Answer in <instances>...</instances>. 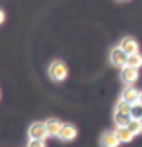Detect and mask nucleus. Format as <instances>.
I'll use <instances>...</instances> for the list:
<instances>
[{"label":"nucleus","mask_w":142,"mask_h":147,"mask_svg":"<svg viewBox=\"0 0 142 147\" xmlns=\"http://www.w3.org/2000/svg\"><path fill=\"white\" fill-rule=\"evenodd\" d=\"M115 112H119V113H124V115H130L131 113V104H128L127 101H124L119 98L116 106H115ZM131 117V115H130Z\"/></svg>","instance_id":"f8f14e48"},{"label":"nucleus","mask_w":142,"mask_h":147,"mask_svg":"<svg viewBox=\"0 0 142 147\" xmlns=\"http://www.w3.org/2000/svg\"><path fill=\"white\" fill-rule=\"evenodd\" d=\"M44 124H46V129H48L49 136H57L58 138L64 123H61L57 118H49V119H46V121H44Z\"/></svg>","instance_id":"1a4fd4ad"},{"label":"nucleus","mask_w":142,"mask_h":147,"mask_svg":"<svg viewBox=\"0 0 142 147\" xmlns=\"http://www.w3.org/2000/svg\"><path fill=\"white\" fill-rule=\"evenodd\" d=\"M122 2H125V0H122Z\"/></svg>","instance_id":"aec40b11"},{"label":"nucleus","mask_w":142,"mask_h":147,"mask_svg":"<svg viewBox=\"0 0 142 147\" xmlns=\"http://www.w3.org/2000/svg\"><path fill=\"white\" fill-rule=\"evenodd\" d=\"M109 58H110V63L113 64L115 67H119V69H124L127 66V60H128V55L124 52V51L119 48V46H115V48L110 49V54H109Z\"/></svg>","instance_id":"f03ea898"},{"label":"nucleus","mask_w":142,"mask_h":147,"mask_svg":"<svg viewBox=\"0 0 142 147\" xmlns=\"http://www.w3.org/2000/svg\"><path fill=\"white\" fill-rule=\"evenodd\" d=\"M119 77H121V81L124 83V84L131 86V84H135V83L137 81V78H139V69H133V67L125 66L124 69H121Z\"/></svg>","instance_id":"20e7f679"},{"label":"nucleus","mask_w":142,"mask_h":147,"mask_svg":"<svg viewBox=\"0 0 142 147\" xmlns=\"http://www.w3.org/2000/svg\"><path fill=\"white\" fill-rule=\"evenodd\" d=\"M139 98H141V90H137L133 84L124 87V90H122V94H121V100L127 101L128 104L133 106V104L139 103Z\"/></svg>","instance_id":"39448f33"},{"label":"nucleus","mask_w":142,"mask_h":147,"mask_svg":"<svg viewBox=\"0 0 142 147\" xmlns=\"http://www.w3.org/2000/svg\"><path fill=\"white\" fill-rule=\"evenodd\" d=\"M139 103L142 104V90H141V98H139Z\"/></svg>","instance_id":"a211bd4d"},{"label":"nucleus","mask_w":142,"mask_h":147,"mask_svg":"<svg viewBox=\"0 0 142 147\" xmlns=\"http://www.w3.org/2000/svg\"><path fill=\"white\" fill-rule=\"evenodd\" d=\"M29 140H40V141H46L49 138V133H48V129H46V124L44 123H40V121H35L29 126Z\"/></svg>","instance_id":"7ed1b4c3"},{"label":"nucleus","mask_w":142,"mask_h":147,"mask_svg":"<svg viewBox=\"0 0 142 147\" xmlns=\"http://www.w3.org/2000/svg\"><path fill=\"white\" fill-rule=\"evenodd\" d=\"M128 129L131 130V133L135 136L139 135V133H142V124H141L139 119H131L130 124H128Z\"/></svg>","instance_id":"4468645a"},{"label":"nucleus","mask_w":142,"mask_h":147,"mask_svg":"<svg viewBox=\"0 0 142 147\" xmlns=\"http://www.w3.org/2000/svg\"><path fill=\"white\" fill-rule=\"evenodd\" d=\"M131 119H141L142 118V104L136 103L131 106Z\"/></svg>","instance_id":"2eb2a0df"},{"label":"nucleus","mask_w":142,"mask_h":147,"mask_svg":"<svg viewBox=\"0 0 142 147\" xmlns=\"http://www.w3.org/2000/svg\"><path fill=\"white\" fill-rule=\"evenodd\" d=\"M3 22H5V12L0 9V23H3Z\"/></svg>","instance_id":"f3484780"},{"label":"nucleus","mask_w":142,"mask_h":147,"mask_svg":"<svg viewBox=\"0 0 142 147\" xmlns=\"http://www.w3.org/2000/svg\"><path fill=\"white\" fill-rule=\"evenodd\" d=\"M119 48H121L127 55H133L139 52V43L133 38V37H124L119 43Z\"/></svg>","instance_id":"423d86ee"},{"label":"nucleus","mask_w":142,"mask_h":147,"mask_svg":"<svg viewBox=\"0 0 142 147\" xmlns=\"http://www.w3.org/2000/svg\"><path fill=\"white\" fill-rule=\"evenodd\" d=\"M115 132H116V135H118L121 142H130L133 138H135V135L131 133V130L128 127H116Z\"/></svg>","instance_id":"9d476101"},{"label":"nucleus","mask_w":142,"mask_h":147,"mask_svg":"<svg viewBox=\"0 0 142 147\" xmlns=\"http://www.w3.org/2000/svg\"><path fill=\"white\" fill-rule=\"evenodd\" d=\"M127 66H128V67H133V69L142 67V55H141L139 52H137V54H133V55H128Z\"/></svg>","instance_id":"ddd939ff"},{"label":"nucleus","mask_w":142,"mask_h":147,"mask_svg":"<svg viewBox=\"0 0 142 147\" xmlns=\"http://www.w3.org/2000/svg\"><path fill=\"white\" fill-rule=\"evenodd\" d=\"M76 135H78L76 127L73 126V124H70V123H64L58 138H60L61 141H64V142H69V141H73V140H75Z\"/></svg>","instance_id":"0eeeda50"},{"label":"nucleus","mask_w":142,"mask_h":147,"mask_svg":"<svg viewBox=\"0 0 142 147\" xmlns=\"http://www.w3.org/2000/svg\"><path fill=\"white\" fill-rule=\"evenodd\" d=\"M139 121H141V124H142V118H141V119H139Z\"/></svg>","instance_id":"6ab92c4d"},{"label":"nucleus","mask_w":142,"mask_h":147,"mask_svg":"<svg viewBox=\"0 0 142 147\" xmlns=\"http://www.w3.org/2000/svg\"><path fill=\"white\" fill-rule=\"evenodd\" d=\"M27 147H46V142L44 141H40V140H29Z\"/></svg>","instance_id":"dca6fc26"},{"label":"nucleus","mask_w":142,"mask_h":147,"mask_svg":"<svg viewBox=\"0 0 142 147\" xmlns=\"http://www.w3.org/2000/svg\"><path fill=\"white\" fill-rule=\"evenodd\" d=\"M113 121H115V126L116 127H128V124H130V121H131V117L130 115H124V113L115 112L113 113Z\"/></svg>","instance_id":"9b49d317"},{"label":"nucleus","mask_w":142,"mask_h":147,"mask_svg":"<svg viewBox=\"0 0 142 147\" xmlns=\"http://www.w3.org/2000/svg\"><path fill=\"white\" fill-rule=\"evenodd\" d=\"M119 144H121V141H119L115 130H109L101 136V146L102 147H118Z\"/></svg>","instance_id":"6e6552de"},{"label":"nucleus","mask_w":142,"mask_h":147,"mask_svg":"<svg viewBox=\"0 0 142 147\" xmlns=\"http://www.w3.org/2000/svg\"><path fill=\"white\" fill-rule=\"evenodd\" d=\"M48 74L54 81H63V80H66L69 72H67V66L61 61V60H54V61L49 64Z\"/></svg>","instance_id":"f257e3e1"}]
</instances>
